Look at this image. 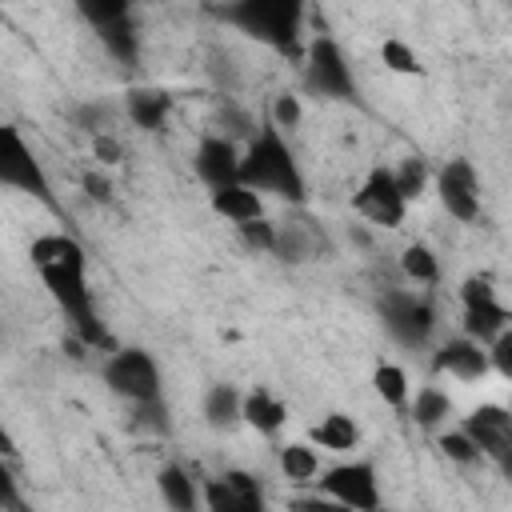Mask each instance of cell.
<instances>
[{
	"label": "cell",
	"instance_id": "cell-34",
	"mask_svg": "<svg viewBox=\"0 0 512 512\" xmlns=\"http://www.w3.org/2000/svg\"><path fill=\"white\" fill-rule=\"evenodd\" d=\"M72 124H76L80 132H88V136H100V132H108V108L96 104V100L76 104V108H72Z\"/></svg>",
	"mask_w": 512,
	"mask_h": 512
},
{
	"label": "cell",
	"instance_id": "cell-41",
	"mask_svg": "<svg viewBox=\"0 0 512 512\" xmlns=\"http://www.w3.org/2000/svg\"><path fill=\"white\" fill-rule=\"evenodd\" d=\"M292 508H296V512H348L344 504H336V500H328V496H324V500H320V496H316V500H296Z\"/></svg>",
	"mask_w": 512,
	"mask_h": 512
},
{
	"label": "cell",
	"instance_id": "cell-42",
	"mask_svg": "<svg viewBox=\"0 0 512 512\" xmlns=\"http://www.w3.org/2000/svg\"><path fill=\"white\" fill-rule=\"evenodd\" d=\"M0 456H4V460L16 456V440H12V432L4 428V420H0Z\"/></svg>",
	"mask_w": 512,
	"mask_h": 512
},
{
	"label": "cell",
	"instance_id": "cell-19",
	"mask_svg": "<svg viewBox=\"0 0 512 512\" xmlns=\"http://www.w3.org/2000/svg\"><path fill=\"white\" fill-rule=\"evenodd\" d=\"M208 204H212L216 216H224L232 224H248L256 216H264V200L252 188H244L240 180L236 184H224V188H212L208 192Z\"/></svg>",
	"mask_w": 512,
	"mask_h": 512
},
{
	"label": "cell",
	"instance_id": "cell-27",
	"mask_svg": "<svg viewBox=\"0 0 512 512\" xmlns=\"http://www.w3.org/2000/svg\"><path fill=\"white\" fill-rule=\"evenodd\" d=\"M400 272L412 280V284H436L440 280V260L428 244H408L400 252Z\"/></svg>",
	"mask_w": 512,
	"mask_h": 512
},
{
	"label": "cell",
	"instance_id": "cell-2",
	"mask_svg": "<svg viewBox=\"0 0 512 512\" xmlns=\"http://www.w3.org/2000/svg\"><path fill=\"white\" fill-rule=\"evenodd\" d=\"M236 180L244 188H252L260 200L276 196L288 204H304V196H308V180L300 172V160L276 128H256V136L240 148V176Z\"/></svg>",
	"mask_w": 512,
	"mask_h": 512
},
{
	"label": "cell",
	"instance_id": "cell-21",
	"mask_svg": "<svg viewBox=\"0 0 512 512\" xmlns=\"http://www.w3.org/2000/svg\"><path fill=\"white\" fill-rule=\"evenodd\" d=\"M360 444V424L348 412H328L316 428H312V448L324 452H352Z\"/></svg>",
	"mask_w": 512,
	"mask_h": 512
},
{
	"label": "cell",
	"instance_id": "cell-3",
	"mask_svg": "<svg viewBox=\"0 0 512 512\" xmlns=\"http://www.w3.org/2000/svg\"><path fill=\"white\" fill-rule=\"evenodd\" d=\"M216 16L244 36L268 44L280 56H300V32H304V4L300 0H236L216 8Z\"/></svg>",
	"mask_w": 512,
	"mask_h": 512
},
{
	"label": "cell",
	"instance_id": "cell-31",
	"mask_svg": "<svg viewBox=\"0 0 512 512\" xmlns=\"http://www.w3.org/2000/svg\"><path fill=\"white\" fill-rule=\"evenodd\" d=\"M436 444H440V452L452 460V464H460V468H472V464H480V452H476V444L460 432V428H448V432H440L436 436Z\"/></svg>",
	"mask_w": 512,
	"mask_h": 512
},
{
	"label": "cell",
	"instance_id": "cell-11",
	"mask_svg": "<svg viewBox=\"0 0 512 512\" xmlns=\"http://www.w3.org/2000/svg\"><path fill=\"white\" fill-rule=\"evenodd\" d=\"M352 208H356L368 224H380V228H400L404 216H408V200L396 192L392 168H372V172L364 176V184L356 188Z\"/></svg>",
	"mask_w": 512,
	"mask_h": 512
},
{
	"label": "cell",
	"instance_id": "cell-14",
	"mask_svg": "<svg viewBox=\"0 0 512 512\" xmlns=\"http://www.w3.org/2000/svg\"><path fill=\"white\" fill-rule=\"evenodd\" d=\"M432 368H436V372H448V376L460 380V384H476V380H484V376L492 372V368H488V348L476 344V340H468V336L444 340V344L436 348V356H432Z\"/></svg>",
	"mask_w": 512,
	"mask_h": 512
},
{
	"label": "cell",
	"instance_id": "cell-6",
	"mask_svg": "<svg viewBox=\"0 0 512 512\" xmlns=\"http://www.w3.org/2000/svg\"><path fill=\"white\" fill-rule=\"evenodd\" d=\"M0 184L4 188H16L40 204H56L52 196V180L36 156V148L24 140V132L16 124H0Z\"/></svg>",
	"mask_w": 512,
	"mask_h": 512
},
{
	"label": "cell",
	"instance_id": "cell-35",
	"mask_svg": "<svg viewBox=\"0 0 512 512\" xmlns=\"http://www.w3.org/2000/svg\"><path fill=\"white\" fill-rule=\"evenodd\" d=\"M488 368H492L496 376L512 380V328H508V332H500V336L488 344Z\"/></svg>",
	"mask_w": 512,
	"mask_h": 512
},
{
	"label": "cell",
	"instance_id": "cell-18",
	"mask_svg": "<svg viewBox=\"0 0 512 512\" xmlns=\"http://www.w3.org/2000/svg\"><path fill=\"white\" fill-rule=\"evenodd\" d=\"M508 320L512 312L492 296V300H476V304H464V336L476 340V344H492L500 332H508Z\"/></svg>",
	"mask_w": 512,
	"mask_h": 512
},
{
	"label": "cell",
	"instance_id": "cell-15",
	"mask_svg": "<svg viewBox=\"0 0 512 512\" xmlns=\"http://www.w3.org/2000/svg\"><path fill=\"white\" fill-rule=\"evenodd\" d=\"M272 256L284 260V264H304V260L328 256V236L312 220H284V224H276V248H272Z\"/></svg>",
	"mask_w": 512,
	"mask_h": 512
},
{
	"label": "cell",
	"instance_id": "cell-22",
	"mask_svg": "<svg viewBox=\"0 0 512 512\" xmlns=\"http://www.w3.org/2000/svg\"><path fill=\"white\" fill-rule=\"evenodd\" d=\"M240 388L236 384H212L208 392H204V404H200V412H204V424L208 428H232V424H240Z\"/></svg>",
	"mask_w": 512,
	"mask_h": 512
},
{
	"label": "cell",
	"instance_id": "cell-10",
	"mask_svg": "<svg viewBox=\"0 0 512 512\" xmlns=\"http://www.w3.org/2000/svg\"><path fill=\"white\" fill-rule=\"evenodd\" d=\"M436 196L444 204V212L460 224H476L480 220V176L472 168V160L452 156L448 164H440L436 172Z\"/></svg>",
	"mask_w": 512,
	"mask_h": 512
},
{
	"label": "cell",
	"instance_id": "cell-25",
	"mask_svg": "<svg viewBox=\"0 0 512 512\" xmlns=\"http://www.w3.org/2000/svg\"><path fill=\"white\" fill-rule=\"evenodd\" d=\"M96 36H100V44L108 48L112 60H120V64H136V56H140V32H136V20H132V16L96 28Z\"/></svg>",
	"mask_w": 512,
	"mask_h": 512
},
{
	"label": "cell",
	"instance_id": "cell-5",
	"mask_svg": "<svg viewBox=\"0 0 512 512\" xmlns=\"http://www.w3.org/2000/svg\"><path fill=\"white\" fill-rule=\"evenodd\" d=\"M100 380L108 384L112 396L128 400L132 408L140 404H152V400H164V380H160V364L152 352L144 348H116L104 368H100Z\"/></svg>",
	"mask_w": 512,
	"mask_h": 512
},
{
	"label": "cell",
	"instance_id": "cell-38",
	"mask_svg": "<svg viewBox=\"0 0 512 512\" xmlns=\"http://www.w3.org/2000/svg\"><path fill=\"white\" fill-rule=\"evenodd\" d=\"M80 188H84V196L96 200V204H108V200H112V184H108L104 172H84V176H80Z\"/></svg>",
	"mask_w": 512,
	"mask_h": 512
},
{
	"label": "cell",
	"instance_id": "cell-39",
	"mask_svg": "<svg viewBox=\"0 0 512 512\" xmlns=\"http://www.w3.org/2000/svg\"><path fill=\"white\" fill-rule=\"evenodd\" d=\"M492 296H496V288L488 276H468L460 284V304H476V300H492Z\"/></svg>",
	"mask_w": 512,
	"mask_h": 512
},
{
	"label": "cell",
	"instance_id": "cell-16",
	"mask_svg": "<svg viewBox=\"0 0 512 512\" xmlns=\"http://www.w3.org/2000/svg\"><path fill=\"white\" fill-rule=\"evenodd\" d=\"M240 420L248 428H256L260 436H276L288 424V404L268 384H256V388H248L240 396Z\"/></svg>",
	"mask_w": 512,
	"mask_h": 512
},
{
	"label": "cell",
	"instance_id": "cell-24",
	"mask_svg": "<svg viewBox=\"0 0 512 512\" xmlns=\"http://www.w3.org/2000/svg\"><path fill=\"white\" fill-rule=\"evenodd\" d=\"M280 476H284L288 484H308V480H316V476H320V456H316V448H312L308 440H288V444L280 448Z\"/></svg>",
	"mask_w": 512,
	"mask_h": 512
},
{
	"label": "cell",
	"instance_id": "cell-17",
	"mask_svg": "<svg viewBox=\"0 0 512 512\" xmlns=\"http://www.w3.org/2000/svg\"><path fill=\"white\" fill-rule=\"evenodd\" d=\"M128 120L140 128V132H160L172 116V92L164 88H128Z\"/></svg>",
	"mask_w": 512,
	"mask_h": 512
},
{
	"label": "cell",
	"instance_id": "cell-7",
	"mask_svg": "<svg viewBox=\"0 0 512 512\" xmlns=\"http://www.w3.org/2000/svg\"><path fill=\"white\" fill-rule=\"evenodd\" d=\"M380 320L388 328V336L404 348H424L432 328H436V304L428 300V292H412V288H388L380 296Z\"/></svg>",
	"mask_w": 512,
	"mask_h": 512
},
{
	"label": "cell",
	"instance_id": "cell-28",
	"mask_svg": "<svg viewBox=\"0 0 512 512\" xmlns=\"http://www.w3.org/2000/svg\"><path fill=\"white\" fill-rule=\"evenodd\" d=\"M304 124V104L296 92H276L272 96V108H268V128H276L280 136L284 132H296Z\"/></svg>",
	"mask_w": 512,
	"mask_h": 512
},
{
	"label": "cell",
	"instance_id": "cell-8",
	"mask_svg": "<svg viewBox=\"0 0 512 512\" xmlns=\"http://www.w3.org/2000/svg\"><path fill=\"white\" fill-rule=\"evenodd\" d=\"M320 492L348 512H380V472L372 460H344L320 476Z\"/></svg>",
	"mask_w": 512,
	"mask_h": 512
},
{
	"label": "cell",
	"instance_id": "cell-13",
	"mask_svg": "<svg viewBox=\"0 0 512 512\" xmlns=\"http://www.w3.org/2000/svg\"><path fill=\"white\" fill-rule=\"evenodd\" d=\"M192 168H196V176L204 180L208 192L224 188V184H236V176H240V144L224 140L220 132H208V136H200V144L192 152Z\"/></svg>",
	"mask_w": 512,
	"mask_h": 512
},
{
	"label": "cell",
	"instance_id": "cell-37",
	"mask_svg": "<svg viewBox=\"0 0 512 512\" xmlns=\"http://www.w3.org/2000/svg\"><path fill=\"white\" fill-rule=\"evenodd\" d=\"M92 156L100 164H120L124 160V148H120V140L112 132H100V136H92Z\"/></svg>",
	"mask_w": 512,
	"mask_h": 512
},
{
	"label": "cell",
	"instance_id": "cell-33",
	"mask_svg": "<svg viewBox=\"0 0 512 512\" xmlns=\"http://www.w3.org/2000/svg\"><path fill=\"white\" fill-rule=\"evenodd\" d=\"M392 180H396V192L404 196V200H416L420 192H424V180H428V168H424V160H416V156H408L396 172H392Z\"/></svg>",
	"mask_w": 512,
	"mask_h": 512
},
{
	"label": "cell",
	"instance_id": "cell-23",
	"mask_svg": "<svg viewBox=\"0 0 512 512\" xmlns=\"http://www.w3.org/2000/svg\"><path fill=\"white\" fill-rule=\"evenodd\" d=\"M452 396L444 392V388H436V384H424L420 392H416V400H412V420L420 424V428H428V432H440L448 420H452Z\"/></svg>",
	"mask_w": 512,
	"mask_h": 512
},
{
	"label": "cell",
	"instance_id": "cell-29",
	"mask_svg": "<svg viewBox=\"0 0 512 512\" xmlns=\"http://www.w3.org/2000/svg\"><path fill=\"white\" fill-rule=\"evenodd\" d=\"M380 60H384V68L396 72V76H420V56H416V48L404 44L400 36H388V40L380 44Z\"/></svg>",
	"mask_w": 512,
	"mask_h": 512
},
{
	"label": "cell",
	"instance_id": "cell-9",
	"mask_svg": "<svg viewBox=\"0 0 512 512\" xmlns=\"http://www.w3.org/2000/svg\"><path fill=\"white\" fill-rule=\"evenodd\" d=\"M460 432L476 444L480 460H496L504 472H508V460H512V412L504 404H476Z\"/></svg>",
	"mask_w": 512,
	"mask_h": 512
},
{
	"label": "cell",
	"instance_id": "cell-32",
	"mask_svg": "<svg viewBox=\"0 0 512 512\" xmlns=\"http://www.w3.org/2000/svg\"><path fill=\"white\" fill-rule=\"evenodd\" d=\"M80 16H84L92 28H104V24H116V20L132 16V4H128V0H84V4H80Z\"/></svg>",
	"mask_w": 512,
	"mask_h": 512
},
{
	"label": "cell",
	"instance_id": "cell-20",
	"mask_svg": "<svg viewBox=\"0 0 512 512\" xmlns=\"http://www.w3.org/2000/svg\"><path fill=\"white\" fill-rule=\"evenodd\" d=\"M156 488H160V500L172 508V512H196L200 508V484L192 480V472H184L180 464H164L156 472Z\"/></svg>",
	"mask_w": 512,
	"mask_h": 512
},
{
	"label": "cell",
	"instance_id": "cell-12",
	"mask_svg": "<svg viewBox=\"0 0 512 512\" xmlns=\"http://www.w3.org/2000/svg\"><path fill=\"white\" fill-rule=\"evenodd\" d=\"M200 500H204V512H268L260 480L244 468H228L224 476L204 480Z\"/></svg>",
	"mask_w": 512,
	"mask_h": 512
},
{
	"label": "cell",
	"instance_id": "cell-4",
	"mask_svg": "<svg viewBox=\"0 0 512 512\" xmlns=\"http://www.w3.org/2000/svg\"><path fill=\"white\" fill-rule=\"evenodd\" d=\"M300 68H304V92L320 96V100H340V104H356L360 100V84L356 72L344 56V48L332 36H312L308 48L300 52Z\"/></svg>",
	"mask_w": 512,
	"mask_h": 512
},
{
	"label": "cell",
	"instance_id": "cell-40",
	"mask_svg": "<svg viewBox=\"0 0 512 512\" xmlns=\"http://www.w3.org/2000/svg\"><path fill=\"white\" fill-rule=\"evenodd\" d=\"M136 412H140V420H144L148 428H160V432L168 428V404H164V400H152V404H140Z\"/></svg>",
	"mask_w": 512,
	"mask_h": 512
},
{
	"label": "cell",
	"instance_id": "cell-30",
	"mask_svg": "<svg viewBox=\"0 0 512 512\" xmlns=\"http://www.w3.org/2000/svg\"><path fill=\"white\" fill-rule=\"evenodd\" d=\"M236 232H240V244H244L248 252H268V256H272V248H276V220L256 216V220H248V224H236Z\"/></svg>",
	"mask_w": 512,
	"mask_h": 512
},
{
	"label": "cell",
	"instance_id": "cell-26",
	"mask_svg": "<svg viewBox=\"0 0 512 512\" xmlns=\"http://www.w3.org/2000/svg\"><path fill=\"white\" fill-rule=\"evenodd\" d=\"M372 388H376V396L384 400V404H392V408H408V400H412V384H408V372L400 368V364H376V372H372Z\"/></svg>",
	"mask_w": 512,
	"mask_h": 512
},
{
	"label": "cell",
	"instance_id": "cell-36",
	"mask_svg": "<svg viewBox=\"0 0 512 512\" xmlns=\"http://www.w3.org/2000/svg\"><path fill=\"white\" fill-rule=\"evenodd\" d=\"M0 508H8V512H20V508H24L16 472H12V464H8L4 456H0Z\"/></svg>",
	"mask_w": 512,
	"mask_h": 512
},
{
	"label": "cell",
	"instance_id": "cell-1",
	"mask_svg": "<svg viewBox=\"0 0 512 512\" xmlns=\"http://www.w3.org/2000/svg\"><path fill=\"white\" fill-rule=\"evenodd\" d=\"M28 256H32V268L40 272V284L48 288V296L56 300V308L68 316L72 332L80 336L84 348H108L116 352L100 312H96V300H92V288H88V256H84V244L68 232H44L28 244Z\"/></svg>",
	"mask_w": 512,
	"mask_h": 512
}]
</instances>
